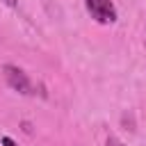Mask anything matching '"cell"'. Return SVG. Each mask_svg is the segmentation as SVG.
Returning a JSON list of instances; mask_svg holds the SVG:
<instances>
[{
  "label": "cell",
  "mask_w": 146,
  "mask_h": 146,
  "mask_svg": "<svg viewBox=\"0 0 146 146\" xmlns=\"http://www.w3.org/2000/svg\"><path fill=\"white\" fill-rule=\"evenodd\" d=\"M84 5H87L89 16L96 23H100V25L116 23V7L112 0H84Z\"/></svg>",
  "instance_id": "6da1fadb"
},
{
  "label": "cell",
  "mask_w": 146,
  "mask_h": 146,
  "mask_svg": "<svg viewBox=\"0 0 146 146\" xmlns=\"http://www.w3.org/2000/svg\"><path fill=\"white\" fill-rule=\"evenodd\" d=\"M2 73H5V80H7V84L14 89V91H18V94H32V84H30V78H27V73L23 71V68H18V66H14V64H5L2 66Z\"/></svg>",
  "instance_id": "7a4b0ae2"
},
{
  "label": "cell",
  "mask_w": 146,
  "mask_h": 146,
  "mask_svg": "<svg viewBox=\"0 0 146 146\" xmlns=\"http://www.w3.org/2000/svg\"><path fill=\"white\" fill-rule=\"evenodd\" d=\"M105 146H123L116 137H107V141H105Z\"/></svg>",
  "instance_id": "3957f363"
},
{
  "label": "cell",
  "mask_w": 146,
  "mask_h": 146,
  "mask_svg": "<svg viewBox=\"0 0 146 146\" xmlns=\"http://www.w3.org/2000/svg\"><path fill=\"white\" fill-rule=\"evenodd\" d=\"M2 144H5V146H16V144H14V139H11V137H2Z\"/></svg>",
  "instance_id": "277c9868"
},
{
  "label": "cell",
  "mask_w": 146,
  "mask_h": 146,
  "mask_svg": "<svg viewBox=\"0 0 146 146\" xmlns=\"http://www.w3.org/2000/svg\"><path fill=\"white\" fill-rule=\"evenodd\" d=\"M2 2H5L7 7H11V9H14V7H18V0H2Z\"/></svg>",
  "instance_id": "5b68a950"
}]
</instances>
